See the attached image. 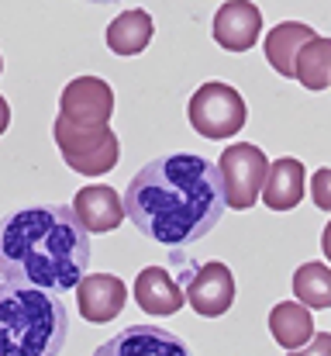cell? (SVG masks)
I'll return each mask as SVG.
<instances>
[{"label": "cell", "mask_w": 331, "mask_h": 356, "mask_svg": "<svg viewBox=\"0 0 331 356\" xmlns=\"http://www.w3.org/2000/svg\"><path fill=\"white\" fill-rule=\"evenodd\" d=\"M304 163L283 156L276 163H269V173H266V184H262V201L266 208L273 211H290L304 201Z\"/></svg>", "instance_id": "12"}, {"label": "cell", "mask_w": 331, "mask_h": 356, "mask_svg": "<svg viewBox=\"0 0 331 356\" xmlns=\"http://www.w3.org/2000/svg\"><path fill=\"white\" fill-rule=\"evenodd\" d=\"M321 252L328 256V263H331V222L325 225V232H321Z\"/></svg>", "instance_id": "23"}, {"label": "cell", "mask_w": 331, "mask_h": 356, "mask_svg": "<svg viewBox=\"0 0 331 356\" xmlns=\"http://www.w3.org/2000/svg\"><path fill=\"white\" fill-rule=\"evenodd\" d=\"M294 294H297V301H304L314 312L331 308V266H325V263H304L294 273Z\"/></svg>", "instance_id": "19"}, {"label": "cell", "mask_w": 331, "mask_h": 356, "mask_svg": "<svg viewBox=\"0 0 331 356\" xmlns=\"http://www.w3.org/2000/svg\"><path fill=\"white\" fill-rule=\"evenodd\" d=\"M224 184L218 163L173 152L142 166L124 191V215L145 238L183 249L207 232L224 215Z\"/></svg>", "instance_id": "1"}, {"label": "cell", "mask_w": 331, "mask_h": 356, "mask_svg": "<svg viewBox=\"0 0 331 356\" xmlns=\"http://www.w3.org/2000/svg\"><path fill=\"white\" fill-rule=\"evenodd\" d=\"M101 356L108 353H117V356H131V353H187V343L183 339H176V336H169V332H162V329H152V325H131V329H124L117 339H110L104 343Z\"/></svg>", "instance_id": "16"}, {"label": "cell", "mask_w": 331, "mask_h": 356, "mask_svg": "<svg viewBox=\"0 0 331 356\" xmlns=\"http://www.w3.org/2000/svg\"><path fill=\"white\" fill-rule=\"evenodd\" d=\"M269 332L283 350H304L314 336V318L304 301H283L269 312Z\"/></svg>", "instance_id": "15"}, {"label": "cell", "mask_w": 331, "mask_h": 356, "mask_svg": "<svg viewBox=\"0 0 331 356\" xmlns=\"http://www.w3.org/2000/svg\"><path fill=\"white\" fill-rule=\"evenodd\" d=\"M59 115L76 124H110L114 115V90L101 76H76L66 83L59 97Z\"/></svg>", "instance_id": "7"}, {"label": "cell", "mask_w": 331, "mask_h": 356, "mask_svg": "<svg viewBox=\"0 0 331 356\" xmlns=\"http://www.w3.org/2000/svg\"><path fill=\"white\" fill-rule=\"evenodd\" d=\"M311 197L321 211H331V166L311 173Z\"/></svg>", "instance_id": "20"}, {"label": "cell", "mask_w": 331, "mask_h": 356, "mask_svg": "<svg viewBox=\"0 0 331 356\" xmlns=\"http://www.w3.org/2000/svg\"><path fill=\"white\" fill-rule=\"evenodd\" d=\"M318 31L311 28V24H304V21H283V24H276L269 35H266V59H269V66L280 73V76H287V80H294L297 76V52L304 49V42H311Z\"/></svg>", "instance_id": "14"}, {"label": "cell", "mask_w": 331, "mask_h": 356, "mask_svg": "<svg viewBox=\"0 0 331 356\" xmlns=\"http://www.w3.org/2000/svg\"><path fill=\"white\" fill-rule=\"evenodd\" d=\"M221 184H224V204L235 208V211H248L259 194H262V184H266V173H269V159L259 145H248V142H235L221 152Z\"/></svg>", "instance_id": "6"}, {"label": "cell", "mask_w": 331, "mask_h": 356, "mask_svg": "<svg viewBox=\"0 0 331 356\" xmlns=\"http://www.w3.org/2000/svg\"><path fill=\"white\" fill-rule=\"evenodd\" d=\"M297 83H304L307 90H325L331 87V38L314 35L311 42H304V49L297 52Z\"/></svg>", "instance_id": "18"}, {"label": "cell", "mask_w": 331, "mask_h": 356, "mask_svg": "<svg viewBox=\"0 0 331 356\" xmlns=\"http://www.w3.org/2000/svg\"><path fill=\"white\" fill-rule=\"evenodd\" d=\"M73 211H76V218L83 222L87 232H114L124 222V201L108 184H94V187L76 191Z\"/></svg>", "instance_id": "11"}, {"label": "cell", "mask_w": 331, "mask_h": 356, "mask_svg": "<svg viewBox=\"0 0 331 356\" xmlns=\"http://www.w3.org/2000/svg\"><path fill=\"white\" fill-rule=\"evenodd\" d=\"M187 305L204 315V318H221L235 305V277L224 263H204L197 273L187 280Z\"/></svg>", "instance_id": "8"}, {"label": "cell", "mask_w": 331, "mask_h": 356, "mask_svg": "<svg viewBox=\"0 0 331 356\" xmlns=\"http://www.w3.org/2000/svg\"><path fill=\"white\" fill-rule=\"evenodd\" d=\"M187 118H190L197 135L221 142V138H235L245 128L248 108L231 83L211 80V83H201L194 90V97L187 104Z\"/></svg>", "instance_id": "5"}, {"label": "cell", "mask_w": 331, "mask_h": 356, "mask_svg": "<svg viewBox=\"0 0 331 356\" xmlns=\"http://www.w3.org/2000/svg\"><path fill=\"white\" fill-rule=\"evenodd\" d=\"M152 14L148 10H124V14H117L114 21H110L108 28V49L114 56H138V52H145L148 49V42H152Z\"/></svg>", "instance_id": "17"}, {"label": "cell", "mask_w": 331, "mask_h": 356, "mask_svg": "<svg viewBox=\"0 0 331 356\" xmlns=\"http://www.w3.org/2000/svg\"><path fill=\"white\" fill-rule=\"evenodd\" d=\"M90 266V232L69 204H28L0 218V284L76 291Z\"/></svg>", "instance_id": "2"}, {"label": "cell", "mask_w": 331, "mask_h": 356, "mask_svg": "<svg viewBox=\"0 0 331 356\" xmlns=\"http://www.w3.org/2000/svg\"><path fill=\"white\" fill-rule=\"evenodd\" d=\"M307 353H331V336H321L314 346H304Z\"/></svg>", "instance_id": "21"}, {"label": "cell", "mask_w": 331, "mask_h": 356, "mask_svg": "<svg viewBox=\"0 0 331 356\" xmlns=\"http://www.w3.org/2000/svg\"><path fill=\"white\" fill-rule=\"evenodd\" d=\"M7 124H10V104L0 97V135L7 131Z\"/></svg>", "instance_id": "22"}, {"label": "cell", "mask_w": 331, "mask_h": 356, "mask_svg": "<svg viewBox=\"0 0 331 356\" xmlns=\"http://www.w3.org/2000/svg\"><path fill=\"white\" fill-rule=\"evenodd\" d=\"M52 138L69 170L83 177H104L121 159V142L110 124H76L59 115L52 124Z\"/></svg>", "instance_id": "4"}, {"label": "cell", "mask_w": 331, "mask_h": 356, "mask_svg": "<svg viewBox=\"0 0 331 356\" xmlns=\"http://www.w3.org/2000/svg\"><path fill=\"white\" fill-rule=\"evenodd\" d=\"M0 70H3V59H0Z\"/></svg>", "instance_id": "25"}, {"label": "cell", "mask_w": 331, "mask_h": 356, "mask_svg": "<svg viewBox=\"0 0 331 356\" xmlns=\"http://www.w3.org/2000/svg\"><path fill=\"white\" fill-rule=\"evenodd\" d=\"M262 14L252 0H228L214 14V42L228 52H248L259 42Z\"/></svg>", "instance_id": "9"}, {"label": "cell", "mask_w": 331, "mask_h": 356, "mask_svg": "<svg viewBox=\"0 0 331 356\" xmlns=\"http://www.w3.org/2000/svg\"><path fill=\"white\" fill-rule=\"evenodd\" d=\"M135 301L148 315H176L187 305L183 301V291L176 287V280L162 266H145L135 277Z\"/></svg>", "instance_id": "13"}, {"label": "cell", "mask_w": 331, "mask_h": 356, "mask_svg": "<svg viewBox=\"0 0 331 356\" xmlns=\"http://www.w3.org/2000/svg\"><path fill=\"white\" fill-rule=\"evenodd\" d=\"M69 312L45 287L0 284V356L62 353Z\"/></svg>", "instance_id": "3"}, {"label": "cell", "mask_w": 331, "mask_h": 356, "mask_svg": "<svg viewBox=\"0 0 331 356\" xmlns=\"http://www.w3.org/2000/svg\"><path fill=\"white\" fill-rule=\"evenodd\" d=\"M87 3H114V0H87Z\"/></svg>", "instance_id": "24"}, {"label": "cell", "mask_w": 331, "mask_h": 356, "mask_svg": "<svg viewBox=\"0 0 331 356\" xmlns=\"http://www.w3.org/2000/svg\"><path fill=\"white\" fill-rule=\"evenodd\" d=\"M124 298H128V291H124L121 277H114V273H94V277H83L76 284L80 315L94 325H104L110 318H117L121 308H124Z\"/></svg>", "instance_id": "10"}]
</instances>
